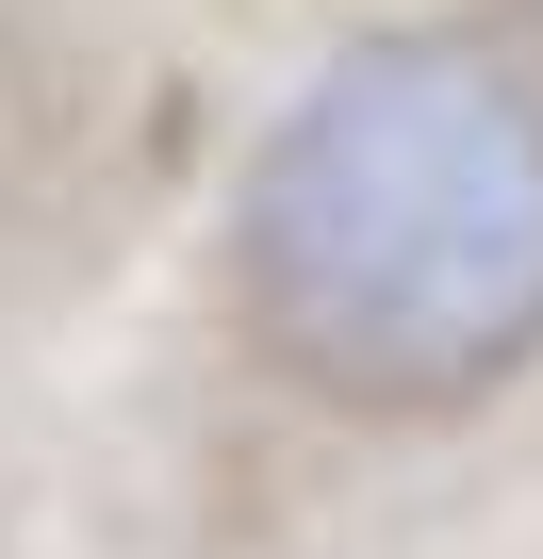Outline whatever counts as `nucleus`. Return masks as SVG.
Returning <instances> with one entry per match:
<instances>
[{
    "mask_svg": "<svg viewBox=\"0 0 543 559\" xmlns=\"http://www.w3.org/2000/svg\"><path fill=\"white\" fill-rule=\"evenodd\" d=\"M247 330L330 412H461L543 362V83L477 34H363L263 132Z\"/></svg>",
    "mask_w": 543,
    "mask_h": 559,
    "instance_id": "nucleus-1",
    "label": "nucleus"
}]
</instances>
